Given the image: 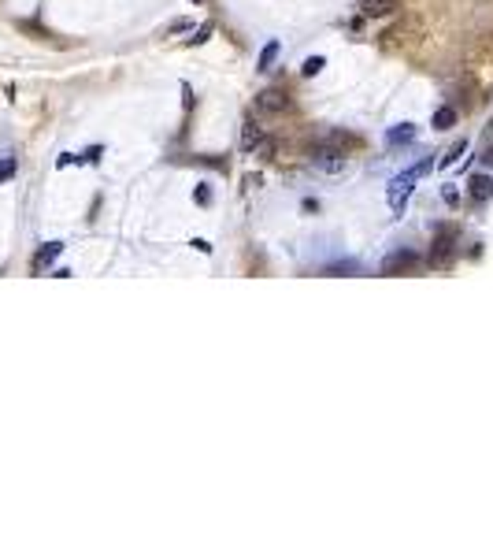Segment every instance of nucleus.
<instances>
[{
    "label": "nucleus",
    "instance_id": "18",
    "mask_svg": "<svg viewBox=\"0 0 493 557\" xmlns=\"http://www.w3.org/2000/svg\"><path fill=\"white\" fill-rule=\"evenodd\" d=\"M208 34H211V23H204V26L196 30V34H193L189 41H193V45H201V41H208Z\"/></svg>",
    "mask_w": 493,
    "mask_h": 557
},
{
    "label": "nucleus",
    "instance_id": "3",
    "mask_svg": "<svg viewBox=\"0 0 493 557\" xmlns=\"http://www.w3.org/2000/svg\"><path fill=\"white\" fill-rule=\"evenodd\" d=\"M311 160H316V168H323V171H341L345 168V149H334V145H316V149H311Z\"/></svg>",
    "mask_w": 493,
    "mask_h": 557
},
{
    "label": "nucleus",
    "instance_id": "11",
    "mask_svg": "<svg viewBox=\"0 0 493 557\" xmlns=\"http://www.w3.org/2000/svg\"><path fill=\"white\" fill-rule=\"evenodd\" d=\"M278 48H282V45H278V41L271 38V41L264 45V53H260V60H256V71H271V67H275V60H278Z\"/></svg>",
    "mask_w": 493,
    "mask_h": 557
},
{
    "label": "nucleus",
    "instance_id": "2",
    "mask_svg": "<svg viewBox=\"0 0 493 557\" xmlns=\"http://www.w3.org/2000/svg\"><path fill=\"white\" fill-rule=\"evenodd\" d=\"M456 227H434V249H431V264L434 268H445L453 264L456 256Z\"/></svg>",
    "mask_w": 493,
    "mask_h": 557
},
{
    "label": "nucleus",
    "instance_id": "9",
    "mask_svg": "<svg viewBox=\"0 0 493 557\" xmlns=\"http://www.w3.org/2000/svg\"><path fill=\"white\" fill-rule=\"evenodd\" d=\"M241 126H245V130H241V149H245V153H253L256 145H260V138H264V130H260L253 119H245Z\"/></svg>",
    "mask_w": 493,
    "mask_h": 557
},
{
    "label": "nucleus",
    "instance_id": "17",
    "mask_svg": "<svg viewBox=\"0 0 493 557\" xmlns=\"http://www.w3.org/2000/svg\"><path fill=\"white\" fill-rule=\"evenodd\" d=\"M441 198H445V205H453V208L460 205V193H456V186H445V190H441Z\"/></svg>",
    "mask_w": 493,
    "mask_h": 557
},
{
    "label": "nucleus",
    "instance_id": "1",
    "mask_svg": "<svg viewBox=\"0 0 493 557\" xmlns=\"http://www.w3.org/2000/svg\"><path fill=\"white\" fill-rule=\"evenodd\" d=\"M431 168H434V160H423V163H416V168H408L404 175L393 178V183H389V193H386L393 212H404V201L412 198V190H416V178H419V175H426Z\"/></svg>",
    "mask_w": 493,
    "mask_h": 557
},
{
    "label": "nucleus",
    "instance_id": "7",
    "mask_svg": "<svg viewBox=\"0 0 493 557\" xmlns=\"http://www.w3.org/2000/svg\"><path fill=\"white\" fill-rule=\"evenodd\" d=\"M467 193L479 205H486L493 198V175H471V183H467Z\"/></svg>",
    "mask_w": 493,
    "mask_h": 557
},
{
    "label": "nucleus",
    "instance_id": "14",
    "mask_svg": "<svg viewBox=\"0 0 493 557\" xmlns=\"http://www.w3.org/2000/svg\"><path fill=\"white\" fill-rule=\"evenodd\" d=\"M323 67H326V60H323V56H308V60L301 63V75H304V78H311V75H319Z\"/></svg>",
    "mask_w": 493,
    "mask_h": 557
},
{
    "label": "nucleus",
    "instance_id": "5",
    "mask_svg": "<svg viewBox=\"0 0 493 557\" xmlns=\"http://www.w3.org/2000/svg\"><path fill=\"white\" fill-rule=\"evenodd\" d=\"M256 108L260 112H286L289 108V97L282 90H264V93H256Z\"/></svg>",
    "mask_w": 493,
    "mask_h": 557
},
{
    "label": "nucleus",
    "instance_id": "16",
    "mask_svg": "<svg viewBox=\"0 0 493 557\" xmlns=\"http://www.w3.org/2000/svg\"><path fill=\"white\" fill-rule=\"evenodd\" d=\"M193 201H196V205H211V190H208V186H196V190H193Z\"/></svg>",
    "mask_w": 493,
    "mask_h": 557
},
{
    "label": "nucleus",
    "instance_id": "8",
    "mask_svg": "<svg viewBox=\"0 0 493 557\" xmlns=\"http://www.w3.org/2000/svg\"><path fill=\"white\" fill-rule=\"evenodd\" d=\"M416 141V126L412 123H401V126H389L386 130V145L389 149H397V145H412Z\"/></svg>",
    "mask_w": 493,
    "mask_h": 557
},
{
    "label": "nucleus",
    "instance_id": "12",
    "mask_svg": "<svg viewBox=\"0 0 493 557\" xmlns=\"http://www.w3.org/2000/svg\"><path fill=\"white\" fill-rule=\"evenodd\" d=\"M431 123H434V130H449L456 123V108H438Z\"/></svg>",
    "mask_w": 493,
    "mask_h": 557
},
{
    "label": "nucleus",
    "instance_id": "4",
    "mask_svg": "<svg viewBox=\"0 0 493 557\" xmlns=\"http://www.w3.org/2000/svg\"><path fill=\"white\" fill-rule=\"evenodd\" d=\"M419 264V256L412 249H397V253H389L382 260V275H404V271H412Z\"/></svg>",
    "mask_w": 493,
    "mask_h": 557
},
{
    "label": "nucleus",
    "instance_id": "15",
    "mask_svg": "<svg viewBox=\"0 0 493 557\" xmlns=\"http://www.w3.org/2000/svg\"><path fill=\"white\" fill-rule=\"evenodd\" d=\"M15 168H19V163H15V156H4V160H0V183H8V178L15 175Z\"/></svg>",
    "mask_w": 493,
    "mask_h": 557
},
{
    "label": "nucleus",
    "instance_id": "10",
    "mask_svg": "<svg viewBox=\"0 0 493 557\" xmlns=\"http://www.w3.org/2000/svg\"><path fill=\"white\" fill-rule=\"evenodd\" d=\"M60 253H63V242H48L45 249H41V253L34 256V271H45V268L52 264V260H56Z\"/></svg>",
    "mask_w": 493,
    "mask_h": 557
},
{
    "label": "nucleus",
    "instance_id": "13",
    "mask_svg": "<svg viewBox=\"0 0 493 557\" xmlns=\"http://www.w3.org/2000/svg\"><path fill=\"white\" fill-rule=\"evenodd\" d=\"M464 153H467V138H464V141H456V145H453V149H449L445 156H441V160H438V168H453V163H456L460 156H464Z\"/></svg>",
    "mask_w": 493,
    "mask_h": 557
},
{
    "label": "nucleus",
    "instance_id": "6",
    "mask_svg": "<svg viewBox=\"0 0 493 557\" xmlns=\"http://www.w3.org/2000/svg\"><path fill=\"white\" fill-rule=\"evenodd\" d=\"M401 8V0H360V11L367 15V19H386Z\"/></svg>",
    "mask_w": 493,
    "mask_h": 557
}]
</instances>
